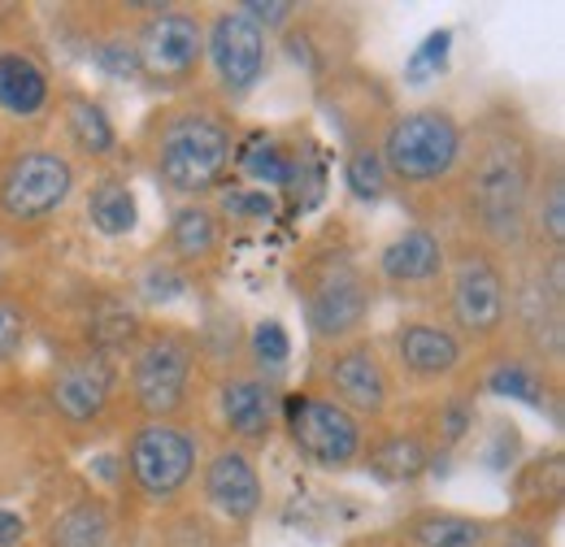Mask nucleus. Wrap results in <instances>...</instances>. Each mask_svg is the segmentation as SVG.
<instances>
[{"label": "nucleus", "instance_id": "nucleus-1", "mask_svg": "<svg viewBox=\"0 0 565 547\" xmlns=\"http://www.w3.org/2000/svg\"><path fill=\"white\" fill-rule=\"evenodd\" d=\"M540 143L526 122L509 109L488 114L470 136L457 165L461 183V217L475 244L488 253H522L526 222H531V192L540 174Z\"/></svg>", "mask_w": 565, "mask_h": 547}, {"label": "nucleus", "instance_id": "nucleus-2", "mask_svg": "<svg viewBox=\"0 0 565 547\" xmlns=\"http://www.w3.org/2000/svg\"><path fill=\"white\" fill-rule=\"evenodd\" d=\"M140 148L152 179L183 201H201L217 192L239 157L235 118L226 114L222 100L210 96H179L157 114H148Z\"/></svg>", "mask_w": 565, "mask_h": 547}, {"label": "nucleus", "instance_id": "nucleus-3", "mask_svg": "<svg viewBox=\"0 0 565 547\" xmlns=\"http://www.w3.org/2000/svg\"><path fill=\"white\" fill-rule=\"evenodd\" d=\"M291 287H296V304L309 326V340L318 347H335V343L365 335L379 282L356 261L349 244L309 248L291 270Z\"/></svg>", "mask_w": 565, "mask_h": 547}, {"label": "nucleus", "instance_id": "nucleus-4", "mask_svg": "<svg viewBox=\"0 0 565 547\" xmlns=\"http://www.w3.org/2000/svg\"><path fill=\"white\" fill-rule=\"evenodd\" d=\"M374 148L383 157L392 187L426 192V187L457 179V165L466 152V127L452 118V109L423 105V109H405L387 118Z\"/></svg>", "mask_w": 565, "mask_h": 547}, {"label": "nucleus", "instance_id": "nucleus-5", "mask_svg": "<svg viewBox=\"0 0 565 547\" xmlns=\"http://www.w3.org/2000/svg\"><path fill=\"white\" fill-rule=\"evenodd\" d=\"M444 300H448V326L461 343H495L509 331V304L513 287L500 257L483 244L466 239L457 253H448V274H444Z\"/></svg>", "mask_w": 565, "mask_h": 547}, {"label": "nucleus", "instance_id": "nucleus-6", "mask_svg": "<svg viewBox=\"0 0 565 547\" xmlns=\"http://www.w3.org/2000/svg\"><path fill=\"white\" fill-rule=\"evenodd\" d=\"M196 365H201V347L188 331L174 326L143 331L127 365V387L140 421H179L192 405Z\"/></svg>", "mask_w": 565, "mask_h": 547}, {"label": "nucleus", "instance_id": "nucleus-7", "mask_svg": "<svg viewBox=\"0 0 565 547\" xmlns=\"http://www.w3.org/2000/svg\"><path fill=\"white\" fill-rule=\"evenodd\" d=\"M279 430H287V443L296 448V457L318 474H349L365 448V421L340 409L318 387L282 396Z\"/></svg>", "mask_w": 565, "mask_h": 547}, {"label": "nucleus", "instance_id": "nucleus-8", "mask_svg": "<svg viewBox=\"0 0 565 547\" xmlns=\"http://www.w3.org/2000/svg\"><path fill=\"white\" fill-rule=\"evenodd\" d=\"M122 470L148 504H170L201 474V439L188 421H136Z\"/></svg>", "mask_w": 565, "mask_h": 547}, {"label": "nucleus", "instance_id": "nucleus-9", "mask_svg": "<svg viewBox=\"0 0 565 547\" xmlns=\"http://www.w3.org/2000/svg\"><path fill=\"white\" fill-rule=\"evenodd\" d=\"M131 44L148 87L183 92L205 69V22L192 9H179V4L152 9V18L131 35Z\"/></svg>", "mask_w": 565, "mask_h": 547}, {"label": "nucleus", "instance_id": "nucleus-10", "mask_svg": "<svg viewBox=\"0 0 565 547\" xmlns=\"http://www.w3.org/2000/svg\"><path fill=\"white\" fill-rule=\"evenodd\" d=\"M74 165L57 148H22L0 165V217L31 226L71 205Z\"/></svg>", "mask_w": 565, "mask_h": 547}, {"label": "nucleus", "instance_id": "nucleus-11", "mask_svg": "<svg viewBox=\"0 0 565 547\" xmlns=\"http://www.w3.org/2000/svg\"><path fill=\"white\" fill-rule=\"evenodd\" d=\"M318 392L331 396L340 409H349L361 421H379L396 400V374L383 356V347L365 335L327 347L318 369Z\"/></svg>", "mask_w": 565, "mask_h": 547}, {"label": "nucleus", "instance_id": "nucleus-12", "mask_svg": "<svg viewBox=\"0 0 565 547\" xmlns=\"http://www.w3.org/2000/svg\"><path fill=\"white\" fill-rule=\"evenodd\" d=\"M205 66L222 100H244L270 74V35L239 9H217L205 22Z\"/></svg>", "mask_w": 565, "mask_h": 547}, {"label": "nucleus", "instance_id": "nucleus-13", "mask_svg": "<svg viewBox=\"0 0 565 547\" xmlns=\"http://www.w3.org/2000/svg\"><path fill=\"white\" fill-rule=\"evenodd\" d=\"M114 387H118V365H114L109 347H83L53 369L49 405L66 426H92L105 417Z\"/></svg>", "mask_w": 565, "mask_h": 547}, {"label": "nucleus", "instance_id": "nucleus-14", "mask_svg": "<svg viewBox=\"0 0 565 547\" xmlns=\"http://www.w3.org/2000/svg\"><path fill=\"white\" fill-rule=\"evenodd\" d=\"M392 374H401L414 387H444L466 365V343L452 335L448 322L414 318L392 331Z\"/></svg>", "mask_w": 565, "mask_h": 547}, {"label": "nucleus", "instance_id": "nucleus-15", "mask_svg": "<svg viewBox=\"0 0 565 547\" xmlns=\"http://www.w3.org/2000/svg\"><path fill=\"white\" fill-rule=\"evenodd\" d=\"M444 274H448V244L430 226L401 230L392 244H383L374 261V282L409 300H426L435 291L444 296Z\"/></svg>", "mask_w": 565, "mask_h": 547}, {"label": "nucleus", "instance_id": "nucleus-16", "mask_svg": "<svg viewBox=\"0 0 565 547\" xmlns=\"http://www.w3.org/2000/svg\"><path fill=\"white\" fill-rule=\"evenodd\" d=\"M201 495L231 526H253L266 508V482L257 474L253 452L235 443H222L217 452H210V461H201Z\"/></svg>", "mask_w": 565, "mask_h": 547}, {"label": "nucleus", "instance_id": "nucleus-17", "mask_svg": "<svg viewBox=\"0 0 565 547\" xmlns=\"http://www.w3.org/2000/svg\"><path fill=\"white\" fill-rule=\"evenodd\" d=\"M279 387L262 374H231L217 383V412L235 448H266L279 435Z\"/></svg>", "mask_w": 565, "mask_h": 547}, {"label": "nucleus", "instance_id": "nucleus-18", "mask_svg": "<svg viewBox=\"0 0 565 547\" xmlns=\"http://www.w3.org/2000/svg\"><path fill=\"white\" fill-rule=\"evenodd\" d=\"M222 239H226V226L213 213V205L183 201L170 213V226H166V261L183 274L213 266L217 253H222Z\"/></svg>", "mask_w": 565, "mask_h": 547}, {"label": "nucleus", "instance_id": "nucleus-19", "mask_svg": "<svg viewBox=\"0 0 565 547\" xmlns=\"http://www.w3.org/2000/svg\"><path fill=\"white\" fill-rule=\"evenodd\" d=\"M430 461L435 452L426 448L418 430H383V435H365L356 465L387 486H414L430 470Z\"/></svg>", "mask_w": 565, "mask_h": 547}, {"label": "nucleus", "instance_id": "nucleus-20", "mask_svg": "<svg viewBox=\"0 0 565 547\" xmlns=\"http://www.w3.org/2000/svg\"><path fill=\"white\" fill-rule=\"evenodd\" d=\"M495 535H500V522L457 513V508H418L401 526L405 547H492Z\"/></svg>", "mask_w": 565, "mask_h": 547}, {"label": "nucleus", "instance_id": "nucleus-21", "mask_svg": "<svg viewBox=\"0 0 565 547\" xmlns=\"http://www.w3.org/2000/svg\"><path fill=\"white\" fill-rule=\"evenodd\" d=\"M49 100H53L49 69L26 49H4L0 53V109L13 118H35Z\"/></svg>", "mask_w": 565, "mask_h": 547}, {"label": "nucleus", "instance_id": "nucleus-22", "mask_svg": "<svg viewBox=\"0 0 565 547\" xmlns=\"http://www.w3.org/2000/svg\"><path fill=\"white\" fill-rule=\"evenodd\" d=\"M526 239H535L540 248H548V257L562 253V244H565V174H562V161H557V157L540 161L535 192H531Z\"/></svg>", "mask_w": 565, "mask_h": 547}, {"label": "nucleus", "instance_id": "nucleus-23", "mask_svg": "<svg viewBox=\"0 0 565 547\" xmlns=\"http://www.w3.org/2000/svg\"><path fill=\"white\" fill-rule=\"evenodd\" d=\"M87 222L100 239H127L140 226V201L122 174H105L87 192Z\"/></svg>", "mask_w": 565, "mask_h": 547}, {"label": "nucleus", "instance_id": "nucleus-24", "mask_svg": "<svg viewBox=\"0 0 565 547\" xmlns=\"http://www.w3.org/2000/svg\"><path fill=\"white\" fill-rule=\"evenodd\" d=\"M109 539H114V517L96 495L74 500L44 530V547H109Z\"/></svg>", "mask_w": 565, "mask_h": 547}, {"label": "nucleus", "instance_id": "nucleus-25", "mask_svg": "<svg viewBox=\"0 0 565 547\" xmlns=\"http://www.w3.org/2000/svg\"><path fill=\"white\" fill-rule=\"evenodd\" d=\"M62 118H66V136H71V143L83 157L105 161V157L118 152V131H114L109 114H105L92 96H78V92L66 96V100H62Z\"/></svg>", "mask_w": 565, "mask_h": 547}, {"label": "nucleus", "instance_id": "nucleus-26", "mask_svg": "<svg viewBox=\"0 0 565 547\" xmlns=\"http://www.w3.org/2000/svg\"><path fill=\"white\" fill-rule=\"evenodd\" d=\"M483 387L492 392V396H504V400H522V405H531V409H548V378H544V365L540 361H531V356H504V361H495L492 369H488V378H483Z\"/></svg>", "mask_w": 565, "mask_h": 547}, {"label": "nucleus", "instance_id": "nucleus-27", "mask_svg": "<svg viewBox=\"0 0 565 547\" xmlns=\"http://www.w3.org/2000/svg\"><path fill=\"white\" fill-rule=\"evenodd\" d=\"M475 421H479V409H475L470 396H444V400L430 409V417H426V430H418V435L426 439L430 452H452L457 443L470 439Z\"/></svg>", "mask_w": 565, "mask_h": 547}, {"label": "nucleus", "instance_id": "nucleus-28", "mask_svg": "<svg viewBox=\"0 0 565 547\" xmlns=\"http://www.w3.org/2000/svg\"><path fill=\"white\" fill-rule=\"evenodd\" d=\"M344 187L353 192L361 205H379V201H387L392 179H387L383 157H379L374 143H353V148H349V157H344Z\"/></svg>", "mask_w": 565, "mask_h": 547}, {"label": "nucleus", "instance_id": "nucleus-29", "mask_svg": "<svg viewBox=\"0 0 565 547\" xmlns=\"http://www.w3.org/2000/svg\"><path fill=\"white\" fill-rule=\"evenodd\" d=\"M213 213L222 217V226H266V222H275L279 201H275V192H262L253 183H239V187H222Z\"/></svg>", "mask_w": 565, "mask_h": 547}, {"label": "nucleus", "instance_id": "nucleus-30", "mask_svg": "<svg viewBox=\"0 0 565 547\" xmlns=\"http://www.w3.org/2000/svg\"><path fill=\"white\" fill-rule=\"evenodd\" d=\"M248 356H253V365H257L253 374H262V378L275 383V374H282L287 361H291V335H287V326L275 322V318L257 322L253 335H248Z\"/></svg>", "mask_w": 565, "mask_h": 547}, {"label": "nucleus", "instance_id": "nucleus-31", "mask_svg": "<svg viewBox=\"0 0 565 547\" xmlns=\"http://www.w3.org/2000/svg\"><path fill=\"white\" fill-rule=\"evenodd\" d=\"M92 62H96V69H105L109 78H140L136 44H131L127 35H118V40H100V44L92 49Z\"/></svg>", "mask_w": 565, "mask_h": 547}, {"label": "nucleus", "instance_id": "nucleus-32", "mask_svg": "<svg viewBox=\"0 0 565 547\" xmlns=\"http://www.w3.org/2000/svg\"><path fill=\"white\" fill-rule=\"evenodd\" d=\"M239 13H248L266 35H275V31H287L296 18H300V4H291V0H244V4H235Z\"/></svg>", "mask_w": 565, "mask_h": 547}, {"label": "nucleus", "instance_id": "nucleus-33", "mask_svg": "<svg viewBox=\"0 0 565 547\" xmlns=\"http://www.w3.org/2000/svg\"><path fill=\"white\" fill-rule=\"evenodd\" d=\"M26 313L13 304V300H4L0 296V365H9L18 352H22V343H26Z\"/></svg>", "mask_w": 565, "mask_h": 547}, {"label": "nucleus", "instance_id": "nucleus-34", "mask_svg": "<svg viewBox=\"0 0 565 547\" xmlns=\"http://www.w3.org/2000/svg\"><path fill=\"white\" fill-rule=\"evenodd\" d=\"M448 44H452V31L426 35L423 49L409 57V78H430V74H439V69L448 66Z\"/></svg>", "mask_w": 565, "mask_h": 547}, {"label": "nucleus", "instance_id": "nucleus-35", "mask_svg": "<svg viewBox=\"0 0 565 547\" xmlns=\"http://www.w3.org/2000/svg\"><path fill=\"white\" fill-rule=\"evenodd\" d=\"M492 547H548V539H544V526L509 522V526H500V535H495Z\"/></svg>", "mask_w": 565, "mask_h": 547}, {"label": "nucleus", "instance_id": "nucleus-36", "mask_svg": "<svg viewBox=\"0 0 565 547\" xmlns=\"http://www.w3.org/2000/svg\"><path fill=\"white\" fill-rule=\"evenodd\" d=\"M22 530H26V526H22V517L0 508V547H13L18 539H22Z\"/></svg>", "mask_w": 565, "mask_h": 547}, {"label": "nucleus", "instance_id": "nucleus-37", "mask_svg": "<svg viewBox=\"0 0 565 547\" xmlns=\"http://www.w3.org/2000/svg\"><path fill=\"white\" fill-rule=\"evenodd\" d=\"M344 547H405V539H392V535H365V539H353Z\"/></svg>", "mask_w": 565, "mask_h": 547}]
</instances>
